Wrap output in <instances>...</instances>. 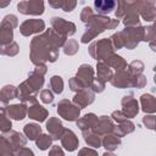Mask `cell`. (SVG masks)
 Listing matches in <instances>:
<instances>
[{"label":"cell","instance_id":"83f0119b","mask_svg":"<svg viewBox=\"0 0 156 156\" xmlns=\"http://www.w3.org/2000/svg\"><path fill=\"white\" fill-rule=\"evenodd\" d=\"M4 135L9 139V141L12 144V146L15 147V150L16 149H18V147H22V146H26V144H27V138L23 135V134H21L20 132H16V130H10V132H6V133H4Z\"/></svg>","mask_w":156,"mask_h":156},{"label":"cell","instance_id":"d4e9b609","mask_svg":"<svg viewBox=\"0 0 156 156\" xmlns=\"http://www.w3.org/2000/svg\"><path fill=\"white\" fill-rule=\"evenodd\" d=\"M102 62L106 63L110 68H115L116 71H121V69H127L128 68L127 61L122 56H119V55H117L115 52L112 55H110L107 58H105Z\"/></svg>","mask_w":156,"mask_h":156},{"label":"cell","instance_id":"4dcf8cb0","mask_svg":"<svg viewBox=\"0 0 156 156\" xmlns=\"http://www.w3.org/2000/svg\"><path fill=\"white\" fill-rule=\"evenodd\" d=\"M49 5L54 9H61L65 12H71L77 6V1L74 0H49Z\"/></svg>","mask_w":156,"mask_h":156},{"label":"cell","instance_id":"7dc6e473","mask_svg":"<svg viewBox=\"0 0 156 156\" xmlns=\"http://www.w3.org/2000/svg\"><path fill=\"white\" fill-rule=\"evenodd\" d=\"M143 123L146 128L154 130L155 129V116L154 115H145L143 117Z\"/></svg>","mask_w":156,"mask_h":156},{"label":"cell","instance_id":"f1b7e54d","mask_svg":"<svg viewBox=\"0 0 156 156\" xmlns=\"http://www.w3.org/2000/svg\"><path fill=\"white\" fill-rule=\"evenodd\" d=\"M112 76H113L112 69L106 63H104L102 61H99L96 65V78L106 84L107 82L111 80Z\"/></svg>","mask_w":156,"mask_h":156},{"label":"cell","instance_id":"db71d44e","mask_svg":"<svg viewBox=\"0 0 156 156\" xmlns=\"http://www.w3.org/2000/svg\"><path fill=\"white\" fill-rule=\"evenodd\" d=\"M102 156H117V155H115V154L111 152V151H105V152L102 154Z\"/></svg>","mask_w":156,"mask_h":156},{"label":"cell","instance_id":"8992f818","mask_svg":"<svg viewBox=\"0 0 156 156\" xmlns=\"http://www.w3.org/2000/svg\"><path fill=\"white\" fill-rule=\"evenodd\" d=\"M113 46L111 44L110 38H104L100 40H95L89 45V54L93 58H95L98 62L104 61L110 55L113 54Z\"/></svg>","mask_w":156,"mask_h":156},{"label":"cell","instance_id":"484cf974","mask_svg":"<svg viewBox=\"0 0 156 156\" xmlns=\"http://www.w3.org/2000/svg\"><path fill=\"white\" fill-rule=\"evenodd\" d=\"M141 110L146 115H154L156 112V99L151 94H143L140 96Z\"/></svg>","mask_w":156,"mask_h":156},{"label":"cell","instance_id":"e575fe53","mask_svg":"<svg viewBox=\"0 0 156 156\" xmlns=\"http://www.w3.org/2000/svg\"><path fill=\"white\" fill-rule=\"evenodd\" d=\"M62 48H63V52H65L66 55L73 56V55H76V54L78 52V50H79V44H78V41H77L76 39H67Z\"/></svg>","mask_w":156,"mask_h":156},{"label":"cell","instance_id":"f546056e","mask_svg":"<svg viewBox=\"0 0 156 156\" xmlns=\"http://www.w3.org/2000/svg\"><path fill=\"white\" fill-rule=\"evenodd\" d=\"M121 145V138L116 136L115 134L110 133L101 138V146L106 149V151H115Z\"/></svg>","mask_w":156,"mask_h":156},{"label":"cell","instance_id":"f907efd6","mask_svg":"<svg viewBox=\"0 0 156 156\" xmlns=\"http://www.w3.org/2000/svg\"><path fill=\"white\" fill-rule=\"evenodd\" d=\"M77 156H99V155H98V151L91 147H82L78 151Z\"/></svg>","mask_w":156,"mask_h":156},{"label":"cell","instance_id":"4fadbf2b","mask_svg":"<svg viewBox=\"0 0 156 156\" xmlns=\"http://www.w3.org/2000/svg\"><path fill=\"white\" fill-rule=\"evenodd\" d=\"M132 78H133V74L129 73L128 69H121L113 73L110 82L115 88L126 89V88H132Z\"/></svg>","mask_w":156,"mask_h":156},{"label":"cell","instance_id":"9c48e42d","mask_svg":"<svg viewBox=\"0 0 156 156\" xmlns=\"http://www.w3.org/2000/svg\"><path fill=\"white\" fill-rule=\"evenodd\" d=\"M50 23H51L52 29L57 34H60V35H62L65 38H67L69 35H73L76 33V29H77V27H76V24L73 22L66 21L62 17H56L55 16V17H52L50 20Z\"/></svg>","mask_w":156,"mask_h":156},{"label":"cell","instance_id":"603a6c76","mask_svg":"<svg viewBox=\"0 0 156 156\" xmlns=\"http://www.w3.org/2000/svg\"><path fill=\"white\" fill-rule=\"evenodd\" d=\"M77 127L82 130V132H87V130H93L96 122H98V116L93 112L84 115L83 117H79L77 121Z\"/></svg>","mask_w":156,"mask_h":156},{"label":"cell","instance_id":"8fae6325","mask_svg":"<svg viewBox=\"0 0 156 156\" xmlns=\"http://www.w3.org/2000/svg\"><path fill=\"white\" fill-rule=\"evenodd\" d=\"M45 30V22L39 18L26 20L20 26V32L23 37H29L32 34H40Z\"/></svg>","mask_w":156,"mask_h":156},{"label":"cell","instance_id":"74e56055","mask_svg":"<svg viewBox=\"0 0 156 156\" xmlns=\"http://www.w3.org/2000/svg\"><path fill=\"white\" fill-rule=\"evenodd\" d=\"M20 52V46L16 41H12L7 45L0 46V55H6V56H16Z\"/></svg>","mask_w":156,"mask_h":156},{"label":"cell","instance_id":"2e32d148","mask_svg":"<svg viewBox=\"0 0 156 156\" xmlns=\"http://www.w3.org/2000/svg\"><path fill=\"white\" fill-rule=\"evenodd\" d=\"M94 73H95V71H94V68H93L90 65L83 63V65H80V66L78 67L77 73H76L74 77H76L78 80H80L82 84H83L85 88H89L90 84H91V82H93V79H94Z\"/></svg>","mask_w":156,"mask_h":156},{"label":"cell","instance_id":"7a4b0ae2","mask_svg":"<svg viewBox=\"0 0 156 156\" xmlns=\"http://www.w3.org/2000/svg\"><path fill=\"white\" fill-rule=\"evenodd\" d=\"M48 72L46 65H38L28 74V78L23 80L18 87V99L26 104L30 105L37 102V94L44 85V76Z\"/></svg>","mask_w":156,"mask_h":156},{"label":"cell","instance_id":"60d3db41","mask_svg":"<svg viewBox=\"0 0 156 156\" xmlns=\"http://www.w3.org/2000/svg\"><path fill=\"white\" fill-rule=\"evenodd\" d=\"M147 83V79L146 77L141 73V74H133V78H132V88H138V89H141L146 85Z\"/></svg>","mask_w":156,"mask_h":156},{"label":"cell","instance_id":"7c38bea8","mask_svg":"<svg viewBox=\"0 0 156 156\" xmlns=\"http://www.w3.org/2000/svg\"><path fill=\"white\" fill-rule=\"evenodd\" d=\"M121 105H122V112L127 116V118H134L138 112H139V102L136 101V99L133 96V94H128L124 95L121 100Z\"/></svg>","mask_w":156,"mask_h":156},{"label":"cell","instance_id":"1f68e13d","mask_svg":"<svg viewBox=\"0 0 156 156\" xmlns=\"http://www.w3.org/2000/svg\"><path fill=\"white\" fill-rule=\"evenodd\" d=\"M23 133H24L27 139L37 140V138L41 134V127L37 123H27L23 127Z\"/></svg>","mask_w":156,"mask_h":156},{"label":"cell","instance_id":"f6af8a7d","mask_svg":"<svg viewBox=\"0 0 156 156\" xmlns=\"http://www.w3.org/2000/svg\"><path fill=\"white\" fill-rule=\"evenodd\" d=\"M68 85H69V89H71L72 91H76V93L85 88V87L82 84V82L78 80L76 77H72V78L68 80Z\"/></svg>","mask_w":156,"mask_h":156},{"label":"cell","instance_id":"816d5d0a","mask_svg":"<svg viewBox=\"0 0 156 156\" xmlns=\"http://www.w3.org/2000/svg\"><path fill=\"white\" fill-rule=\"evenodd\" d=\"M48 156H65V152L61 146L58 145H51V149L49 151Z\"/></svg>","mask_w":156,"mask_h":156},{"label":"cell","instance_id":"3957f363","mask_svg":"<svg viewBox=\"0 0 156 156\" xmlns=\"http://www.w3.org/2000/svg\"><path fill=\"white\" fill-rule=\"evenodd\" d=\"M119 24V21L116 18H110L107 16L95 15L85 23V32L82 35L80 41L83 44H88L93 39H95L99 34L104 33L107 29H115Z\"/></svg>","mask_w":156,"mask_h":156},{"label":"cell","instance_id":"30bf717a","mask_svg":"<svg viewBox=\"0 0 156 156\" xmlns=\"http://www.w3.org/2000/svg\"><path fill=\"white\" fill-rule=\"evenodd\" d=\"M17 10L22 15L40 16L44 13V1L41 0H23L17 4Z\"/></svg>","mask_w":156,"mask_h":156},{"label":"cell","instance_id":"5b68a950","mask_svg":"<svg viewBox=\"0 0 156 156\" xmlns=\"http://www.w3.org/2000/svg\"><path fill=\"white\" fill-rule=\"evenodd\" d=\"M117 35L119 38L122 48H127L128 50H133L139 45L140 41H143L144 27L143 26L126 27L123 30L117 32Z\"/></svg>","mask_w":156,"mask_h":156},{"label":"cell","instance_id":"d6a6232c","mask_svg":"<svg viewBox=\"0 0 156 156\" xmlns=\"http://www.w3.org/2000/svg\"><path fill=\"white\" fill-rule=\"evenodd\" d=\"M82 133H83L84 141L88 146H91L94 149H98L101 146V136H99L96 133H94L93 130H87V132H82Z\"/></svg>","mask_w":156,"mask_h":156},{"label":"cell","instance_id":"f35d334b","mask_svg":"<svg viewBox=\"0 0 156 156\" xmlns=\"http://www.w3.org/2000/svg\"><path fill=\"white\" fill-rule=\"evenodd\" d=\"M50 88L51 91L55 94H61L63 91V79L62 77L55 74L50 78Z\"/></svg>","mask_w":156,"mask_h":156},{"label":"cell","instance_id":"c3c4849f","mask_svg":"<svg viewBox=\"0 0 156 156\" xmlns=\"http://www.w3.org/2000/svg\"><path fill=\"white\" fill-rule=\"evenodd\" d=\"M13 156H35V155H34V152L29 147L22 146V147H18V149L15 150Z\"/></svg>","mask_w":156,"mask_h":156},{"label":"cell","instance_id":"ba28073f","mask_svg":"<svg viewBox=\"0 0 156 156\" xmlns=\"http://www.w3.org/2000/svg\"><path fill=\"white\" fill-rule=\"evenodd\" d=\"M57 113L60 117H62L63 119L68 121V122H73L77 121L80 116V108L78 106H76L72 101H69L68 99H62L58 101L57 104Z\"/></svg>","mask_w":156,"mask_h":156},{"label":"cell","instance_id":"9a60e30c","mask_svg":"<svg viewBox=\"0 0 156 156\" xmlns=\"http://www.w3.org/2000/svg\"><path fill=\"white\" fill-rule=\"evenodd\" d=\"M60 140H61V145L63 146V149L67 150V151H69V152L77 150L78 146H79V140H78L76 133L72 129L65 128V130H63Z\"/></svg>","mask_w":156,"mask_h":156},{"label":"cell","instance_id":"bcb514c9","mask_svg":"<svg viewBox=\"0 0 156 156\" xmlns=\"http://www.w3.org/2000/svg\"><path fill=\"white\" fill-rule=\"evenodd\" d=\"M93 16H94L93 9L89 7V6H85V7L82 10V12H80V21H82L83 23H87Z\"/></svg>","mask_w":156,"mask_h":156},{"label":"cell","instance_id":"f5cc1de1","mask_svg":"<svg viewBox=\"0 0 156 156\" xmlns=\"http://www.w3.org/2000/svg\"><path fill=\"white\" fill-rule=\"evenodd\" d=\"M10 0H7V1H0V7H6L7 5H10Z\"/></svg>","mask_w":156,"mask_h":156},{"label":"cell","instance_id":"5bb4252c","mask_svg":"<svg viewBox=\"0 0 156 156\" xmlns=\"http://www.w3.org/2000/svg\"><path fill=\"white\" fill-rule=\"evenodd\" d=\"M94 100H95V94L89 88H84V89H82L74 94L72 102L82 110V108L91 105L94 102Z\"/></svg>","mask_w":156,"mask_h":156},{"label":"cell","instance_id":"44dd1931","mask_svg":"<svg viewBox=\"0 0 156 156\" xmlns=\"http://www.w3.org/2000/svg\"><path fill=\"white\" fill-rule=\"evenodd\" d=\"M139 16L146 22H154L156 18V2L155 1H140Z\"/></svg>","mask_w":156,"mask_h":156},{"label":"cell","instance_id":"681fc988","mask_svg":"<svg viewBox=\"0 0 156 156\" xmlns=\"http://www.w3.org/2000/svg\"><path fill=\"white\" fill-rule=\"evenodd\" d=\"M111 119L117 122V123H122V122H126L128 118H127V116L122 111H113L111 113Z\"/></svg>","mask_w":156,"mask_h":156},{"label":"cell","instance_id":"d590c367","mask_svg":"<svg viewBox=\"0 0 156 156\" xmlns=\"http://www.w3.org/2000/svg\"><path fill=\"white\" fill-rule=\"evenodd\" d=\"M52 138L49 135V134H40L37 140H35V144H37V147L40 149V150H48L49 147H51L52 145Z\"/></svg>","mask_w":156,"mask_h":156},{"label":"cell","instance_id":"11a10c76","mask_svg":"<svg viewBox=\"0 0 156 156\" xmlns=\"http://www.w3.org/2000/svg\"><path fill=\"white\" fill-rule=\"evenodd\" d=\"M0 46H1V45H0Z\"/></svg>","mask_w":156,"mask_h":156},{"label":"cell","instance_id":"d6986e66","mask_svg":"<svg viewBox=\"0 0 156 156\" xmlns=\"http://www.w3.org/2000/svg\"><path fill=\"white\" fill-rule=\"evenodd\" d=\"M46 130L49 133V135L52 138V140H58L65 130V127L62 124V122L57 118V117H50L46 123H45Z\"/></svg>","mask_w":156,"mask_h":156},{"label":"cell","instance_id":"7402d4cb","mask_svg":"<svg viewBox=\"0 0 156 156\" xmlns=\"http://www.w3.org/2000/svg\"><path fill=\"white\" fill-rule=\"evenodd\" d=\"M27 105L21 102V104H12L9 105L6 108V113L7 117L10 119H15V121H22L26 116H27Z\"/></svg>","mask_w":156,"mask_h":156},{"label":"cell","instance_id":"7bdbcfd3","mask_svg":"<svg viewBox=\"0 0 156 156\" xmlns=\"http://www.w3.org/2000/svg\"><path fill=\"white\" fill-rule=\"evenodd\" d=\"M89 89L95 94V93H102L104 90H105V83L104 82H101V80H99L98 78H94L93 79V82H91V84H90V87H89Z\"/></svg>","mask_w":156,"mask_h":156},{"label":"cell","instance_id":"277c9868","mask_svg":"<svg viewBox=\"0 0 156 156\" xmlns=\"http://www.w3.org/2000/svg\"><path fill=\"white\" fill-rule=\"evenodd\" d=\"M117 10L115 12L116 20H121L126 27H136L140 26V1H117Z\"/></svg>","mask_w":156,"mask_h":156},{"label":"cell","instance_id":"ee69618b","mask_svg":"<svg viewBox=\"0 0 156 156\" xmlns=\"http://www.w3.org/2000/svg\"><path fill=\"white\" fill-rule=\"evenodd\" d=\"M39 98L41 100V102L44 104H51L54 101V93L50 89H43L39 94Z\"/></svg>","mask_w":156,"mask_h":156},{"label":"cell","instance_id":"e0dca14e","mask_svg":"<svg viewBox=\"0 0 156 156\" xmlns=\"http://www.w3.org/2000/svg\"><path fill=\"white\" fill-rule=\"evenodd\" d=\"M113 127H115V124H113V121L111 119V117L104 115V116L98 117V122H96L93 132L96 133L99 136H104L106 134L112 133Z\"/></svg>","mask_w":156,"mask_h":156},{"label":"cell","instance_id":"836d02e7","mask_svg":"<svg viewBox=\"0 0 156 156\" xmlns=\"http://www.w3.org/2000/svg\"><path fill=\"white\" fill-rule=\"evenodd\" d=\"M15 147L9 141V139L2 134L0 135V156H13Z\"/></svg>","mask_w":156,"mask_h":156},{"label":"cell","instance_id":"6da1fadb","mask_svg":"<svg viewBox=\"0 0 156 156\" xmlns=\"http://www.w3.org/2000/svg\"><path fill=\"white\" fill-rule=\"evenodd\" d=\"M67 38L57 34L52 28L45 29L30 40L29 58L33 65H45V62H55L60 55V48L63 46Z\"/></svg>","mask_w":156,"mask_h":156},{"label":"cell","instance_id":"ffe728a7","mask_svg":"<svg viewBox=\"0 0 156 156\" xmlns=\"http://www.w3.org/2000/svg\"><path fill=\"white\" fill-rule=\"evenodd\" d=\"M18 98V89L15 85H4L0 90V108H7L10 100Z\"/></svg>","mask_w":156,"mask_h":156},{"label":"cell","instance_id":"4316f807","mask_svg":"<svg viewBox=\"0 0 156 156\" xmlns=\"http://www.w3.org/2000/svg\"><path fill=\"white\" fill-rule=\"evenodd\" d=\"M134 129H135V124L132 121L127 119L126 122H122V123H118L117 126H115L113 127V130H112V134H115L118 138H123L127 134L133 133Z\"/></svg>","mask_w":156,"mask_h":156},{"label":"cell","instance_id":"ac0fdd59","mask_svg":"<svg viewBox=\"0 0 156 156\" xmlns=\"http://www.w3.org/2000/svg\"><path fill=\"white\" fill-rule=\"evenodd\" d=\"M27 116L30 118V119H34L37 122H44L48 116H49V112L45 107H43L41 105H39V102H33L30 105H27Z\"/></svg>","mask_w":156,"mask_h":156},{"label":"cell","instance_id":"52a82bcc","mask_svg":"<svg viewBox=\"0 0 156 156\" xmlns=\"http://www.w3.org/2000/svg\"><path fill=\"white\" fill-rule=\"evenodd\" d=\"M18 26V18L15 15H6L0 22V45H7L13 40V29Z\"/></svg>","mask_w":156,"mask_h":156},{"label":"cell","instance_id":"8d00e7d4","mask_svg":"<svg viewBox=\"0 0 156 156\" xmlns=\"http://www.w3.org/2000/svg\"><path fill=\"white\" fill-rule=\"evenodd\" d=\"M11 128H12V123L11 119L7 117L6 108H0V132L6 133L10 132Z\"/></svg>","mask_w":156,"mask_h":156},{"label":"cell","instance_id":"cb8c5ba5","mask_svg":"<svg viewBox=\"0 0 156 156\" xmlns=\"http://www.w3.org/2000/svg\"><path fill=\"white\" fill-rule=\"evenodd\" d=\"M117 6V1L115 0H95L94 1V7L98 15L105 16L110 12H112Z\"/></svg>","mask_w":156,"mask_h":156},{"label":"cell","instance_id":"b9f144b4","mask_svg":"<svg viewBox=\"0 0 156 156\" xmlns=\"http://www.w3.org/2000/svg\"><path fill=\"white\" fill-rule=\"evenodd\" d=\"M143 41H147V43L155 41V27L152 24L151 26H147V27H144Z\"/></svg>","mask_w":156,"mask_h":156},{"label":"cell","instance_id":"ab89813d","mask_svg":"<svg viewBox=\"0 0 156 156\" xmlns=\"http://www.w3.org/2000/svg\"><path fill=\"white\" fill-rule=\"evenodd\" d=\"M144 68H145V65H144V62L143 61H140V60H134V61H132L129 65H128V71H129V73H132V74H141L143 73V71H144Z\"/></svg>","mask_w":156,"mask_h":156}]
</instances>
